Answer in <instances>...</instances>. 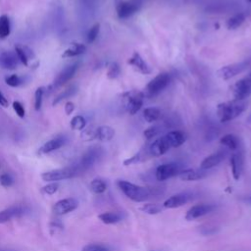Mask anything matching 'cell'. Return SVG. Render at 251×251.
Here are the masks:
<instances>
[{
	"mask_svg": "<svg viewBox=\"0 0 251 251\" xmlns=\"http://www.w3.org/2000/svg\"><path fill=\"white\" fill-rule=\"evenodd\" d=\"M247 108L244 101L229 100L219 103L217 106V117L221 123H226L239 117Z\"/></svg>",
	"mask_w": 251,
	"mask_h": 251,
	"instance_id": "cell-1",
	"label": "cell"
},
{
	"mask_svg": "<svg viewBox=\"0 0 251 251\" xmlns=\"http://www.w3.org/2000/svg\"><path fill=\"white\" fill-rule=\"evenodd\" d=\"M117 184L123 193L134 202L146 201L152 194L151 190L147 187H143L126 180L120 179L117 181Z\"/></svg>",
	"mask_w": 251,
	"mask_h": 251,
	"instance_id": "cell-2",
	"label": "cell"
},
{
	"mask_svg": "<svg viewBox=\"0 0 251 251\" xmlns=\"http://www.w3.org/2000/svg\"><path fill=\"white\" fill-rule=\"evenodd\" d=\"M144 98V93L136 89L126 91L121 95V100L124 108L130 115L136 114L141 109Z\"/></svg>",
	"mask_w": 251,
	"mask_h": 251,
	"instance_id": "cell-3",
	"label": "cell"
},
{
	"mask_svg": "<svg viewBox=\"0 0 251 251\" xmlns=\"http://www.w3.org/2000/svg\"><path fill=\"white\" fill-rule=\"evenodd\" d=\"M101 149L99 147H92L89 148L81 157V159L79 160V162L75 165H74L75 167V170L77 172V175L82 174L83 172L87 171L88 169H90L100 158L101 156Z\"/></svg>",
	"mask_w": 251,
	"mask_h": 251,
	"instance_id": "cell-4",
	"label": "cell"
},
{
	"mask_svg": "<svg viewBox=\"0 0 251 251\" xmlns=\"http://www.w3.org/2000/svg\"><path fill=\"white\" fill-rule=\"evenodd\" d=\"M170 82V75L168 73H160L151 79L145 87V96H155L164 90Z\"/></svg>",
	"mask_w": 251,
	"mask_h": 251,
	"instance_id": "cell-5",
	"label": "cell"
},
{
	"mask_svg": "<svg viewBox=\"0 0 251 251\" xmlns=\"http://www.w3.org/2000/svg\"><path fill=\"white\" fill-rule=\"evenodd\" d=\"M249 66L248 61H242V62H237V63H232L228 64L226 66L221 67L220 69L217 70L216 75L218 77L227 80L230 79L231 77L243 73Z\"/></svg>",
	"mask_w": 251,
	"mask_h": 251,
	"instance_id": "cell-6",
	"label": "cell"
},
{
	"mask_svg": "<svg viewBox=\"0 0 251 251\" xmlns=\"http://www.w3.org/2000/svg\"><path fill=\"white\" fill-rule=\"evenodd\" d=\"M75 176H78V175L75 166L73 165L71 167H67L64 169H57V170L45 172L41 175V178L48 182H57L59 180L71 178Z\"/></svg>",
	"mask_w": 251,
	"mask_h": 251,
	"instance_id": "cell-7",
	"label": "cell"
},
{
	"mask_svg": "<svg viewBox=\"0 0 251 251\" xmlns=\"http://www.w3.org/2000/svg\"><path fill=\"white\" fill-rule=\"evenodd\" d=\"M230 92L234 100L244 101L251 94V81L246 76L235 81L230 86Z\"/></svg>",
	"mask_w": 251,
	"mask_h": 251,
	"instance_id": "cell-8",
	"label": "cell"
},
{
	"mask_svg": "<svg viewBox=\"0 0 251 251\" xmlns=\"http://www.w3.org/2000/svg\"><path fill=\"white\" fill-rule=\"evenodd\" d=\"M114 6L117 16L121 20H125L131 17L139 9L138 4L130 2L128 0H114Z\"/></svg>",
	"mask_w": 251,
	"mask_h": 251,
	"instance_id": "cell-9",
	"label": "cell"
},
{
	"mask_svg": "<svg viewBox=\"0 0 251 251\" xmlns=\"http://www.w3.org/2000/svg\"><path fill=\"white\" fill-rule=\"evenodd\" d=\"M181 168L176 163H167L162 164L159 167H157L155 172V176L157 180L164 181L166 179H169L175 176H178L180 173Z\"/></svg>",
	"mask_w": 251,
	"mask_h": 251,
	"instance_id": "cell-10",
	"label": "cell"
},
{
	"mask_svg": "<svg viewBox=\"0 0 251 251\" xmlns=\"http://www.w3.org/2000/svg\"><path fill=\"white\" fill-rule=\"evenodd\" d=\"M77 69H78V65L76 63L65 67L58 74V75L56 76V78H55L53 84L50 86V88L54 89V88H58V87L63 86L64 84H66L70 79H72L74 77Z\"/></svg>",
	"mask_w": 251,
	"mask_h": 251,
	"instance_id": "cell-11",
	"label": "cell"
},
{
	"mask_svg": "<svg viewBox=\"0 0 251 251\" xmlns=\"http://www.w3.org/2000/svg\"><path fill=\"white\" fill-rule=\"evenodd\" d=\"M127 64L129 66H131V68L135 72L142 74V75H149L152 72L150 66L145 62V60L142 58V56L137 51H134L132 53V55L128 58Z\"/></svg>",
	"mask_w": 251,
	"mask_h": 251,
	"instance_id": "cell-12",
	"label": "cell"
},
{
	"mask_svg": "<svg viewBox=\"0 0 251 251\" xmlns=\"http://www.w3.org/2000/svg\"><path fill=\"white\" fill-rule=\"evenodd\" d=\"M170 149L171 145L165 135L157 138L148 146V152L151 157L162 156L165 153H167Z\"/></svg>",
	"mask_w": 251,
	"mask_h": 251,
	"instance_id": "cell-13",
	"label": "cell"
},
{
	"mask_svg": "<svg viewBox=\"0 0 251 251\" xmlns=\"http://www.w3.org/2000/svg\"><path fill=\"white\" fill-rule=\"evenodd\" d=\"M216 209V206L213 204H197L192 206L185 215V219L188 221H192L203 217L207 214L212 213Z\"/></svg>",
	"mask_w": 251,
	"mask_h": 251,
	"instance_id": "cell-14",
	"label": "cell"
},
{
	"mask_svg": "<svg viewBox=\"0 0 251 251\" xmlns=\"http://www.w3.org/2000/svg\"><path fill=\"white\" fill-rule=\"evenodd\" d=\"M77 206H78V201L75 198H65V199L59 200L55 204L53 211L56 215H65L75 210Z\"/></svg>",
	"mask_w": 251,
	"mask_h": 251,
	"instance_id": "cell-15",
	"label": "cell"
},
{
	"mask_svg": "<svg viewBox=\"0 0 251 251\" xmlns=\"http://www.w3.org/2000/svg\"><path fill=\"white\" fill-rule=\"evenodd\" d=\"M26 212L25 207L22 205H14L0 211V224H5L15 218L23 216Z\"/></svg>",
	"mask_w": 251,
	"mask_h": 251,
	"instance_id": "cell-16",
	"label": "cell"
},
{
	"mask_svg": "<svg viewBox=\"0 0 251 251\" xmlns=\"http://www.w3.org/2000/svg\"><path fill=\"white\" fill-rule=\"evenodd\" d=\"M20 60L15 51H3L0 53V67L5 70H15L18 68Z\"/></svg>",
	"mask_w": 251,
	"mask_h": 251,
	"instance_id": "cell-17",
	"label": "cell"
},
{
	"mask_svg": "<svg viewBox=\"0 0 251 251\" xmlns=\"http://www.w3.org/2000/svg\"><path fill=\"white\" fill-rule=\"evenodd\" d=\"M190 198H191L190 193H187V192L178 193V194L173 195L170 198H168L163 203V206H164V208H168V209L178 208V207L186 204L190 200Z\"/></svg>",
	"mask_w": 251,
	"mask_h": 251,
	"instance_id": "cell-18",
	"label": "cell"
},
{
	"mask_svg": "<svg viewBox=\"0 0 251 251\" xmlns=\"http://www.w3.org/2000/svg\"><path fill=\"white\" fill-rule=\"evenodd\" d=\"M230 168H231L233 178L235 180L239 179L243 170V155L240 151L234 152L230 156Z\"/></svg>",
	"mask_w": 251,
	"mask_h": 251,
	"instance_id": "cell-19",
	"label": "cell"
},
{
	"mask_svg": "<svg viewBox=\"0 0 251 251\" xmlns=\"http://www.w3.org/2000/svg\"><path fill=\"white\" fill-rule=\"evenodd\" d=\"M226 157V152L224 151H218L215 152L206 158H204L200 164V169L202 170H209L216 166H218Z\"/></svg>",
	"mask_w": 251,
	"mask_h": 251,
	"instance_id": "cell-20",
	"label": "cell"
},
{
	"mask_svg": "<svg viewBox=\"0 0 251 251\" xmlns=\"http://www.w3.org/2000/svg\"><path fill=\"white\" fill-rule=\"evenodd\" d=\"M207 176V173L205 170L202 169H186V170H181L180 173L178 174V177L182 180L186 181H192V180H198L202 179Z\"/></svg>",
	"mask_w": 251,
	"mask_h": 251,
	"instance_id": "cell-21",
	"label": "cell"
},
{
	"mask_svg": "<svg viewBox=\"0 0 251 251\" xmlns=\"http://www.w3.org/2000/svg\"><path fill=\"white\" fill-rule=\"evenodd\" d=\"M15 52H16L20 62L25 66H28L29 60H33L35 58L33 51L25 45L17 44L15 46Z\"/></svg>",
	"mask_w": 251,
	"mask_h": 251,
	"instance_id": "cell-22",
	"label": "cell"
},
{
	"mask_svg": "<svg viewBox=\"0 0 251 251\" xmlns=\"http://www.w3.org/2000/svg\"><path fill=\"white\" fill-rule=\"evenodd\" d=\"M66 142V138L64 136H57L47 142H45L38 150L39 154H47L52 151H55L61 148Z\"/></svg>",
	"mask_w": 251,
	"mask_h": 251,
	"instance_id": "cell-23",
	"label": "cell"
},
{
	"mask_svg": "<svg viewBox=\"0 0 251 251\" xmlns=\"http://www.w3.org/2000/svg\"><path fill=\"white\" fill-rule=\"evenodd\" d=\"M248 13L246 12H240L237 14H234L230 18H228L226 22V27L228 30H234L237 29L239 26L242 25V24L247 20Z\"/></svg>",
	"mask_w": 251,
	"mask_h": 251,
	"instance_id": "cell-24",
	"label": "cell"
},
{
	"mask_svg": "<svg viewBox=\"0 0 251 251\" xmlns=\"http://www.w3.org/2000/svg\"><path fill=\"white\" fill-rule=\"evenodd\" d=\"M125 217H126V215L124 214V212L111 211V212H105V213L100 214L98 216V219L106 225H113V224H117V223L123 221Z\"/></svg>",
	"mask_w": 251,
	"mask_h": 251,
	"instance_id": "cell-25",
	"label": "cell"
},
{
	"mask_svg": "<svg viewBox=\"0 0 251 251\" xmlns=\"http://www.w3.org/2000/svg\"><path fill=\"white\" fill-rule=\"evenodd\" d=\"M165 136L167 137V139H168V141H169V143L171 145V148L179 147L186 140L185 133L180 131V130L170 131L167 134H165Z\"/></svg>",
	"mask_w": 251,
	"mask_h": 251,
	"instance_id": "cell-26",
	"label": "cell"
},
{
	"mask_svg": "<svg viewBox=\"0 0 251 251\" xmlns=\"http://www.w3.org/2000/svg\"><path fill=\"white\" fill-rule=\"evenodd\" d=\"M115 135V129L110 126H100L96 128V139L100 141H110Z\"/></svg>",
	"mask_w": 251,
	"mask_h": 251,
	"instance_id": "cell-27",
	"label": "cell"
},
{
	"mask_svg": "<svg viewBox=\"0 0 251 251\" xmlns=\"http://www.w3.org/2000/svg\"><path fill=\"white\" fill-rule=\"evenodd\" d=\"M86 51V46L82 43H73L69 48H67L63 54V58H71V57H75L78 55L83 54Z\"/></svg>",
	"mask_w": 251,
	"mask_h": 251,
	"instance_id": "cell-28",
	"label": "cell"
},
{
	"mask_svg": "<svg viewBox=\"0 0 251 251\" xmlns=\"http://www.w3.org/2000/svg\"><path fill=\"white\" fill-rule=\"evenodd\" d=\"M150 156L149 152H148V147L147 148H143L141 150H139L137 153H135L133 156H131L130 158L126 159L124 161V165L125 166H129V165H133V164H137L140 162H143L144 160L148 159Z\"/></svg>",
	"mask_w": 251,
	"mask_h": 251,
	"instance_id": "cell-29",
	"label": "cell"
},
{
	"mask_svg": "<svg viewBox=\"0 0 251 251\" xmlns=\"http://www.w3.org/2000/svg\"><path fill=\"white\" fill-rule=\"evenodd\" d=\"M220 143L230 150H237L239 147V139L236 135L227 133L221 137Z\"/></svg>",
	"mask_w": 251,
	"mask_h": 251,
	"instance_id": "cell-30",
	"label": "cell"
},
{
	"mask_svg": "<svg viewBox=\"0 0 251 251\" xmlns=\"http://www.w3.org/2000/svg\"><path fill=\"white\" fill-rule=\"evenodd\" d=\"M77 90H78V88H77V86H76L75 84L70 85L69 87H67L65 90H63L61 93H59V94L55 97V99H54L53 102H52L53 106L59 104L61 101L65 100V99H67V98H70V97L74 96V95L77 92Z\"/></svg>",
	"mask_w": 251,
	"mask_h": 251,
	"instance_id": "cell-31",
	"label": "cell"
},
{
	"mask_svg": "<svg viewBox=\"0 0 251 251\" xmlns=\"http://www.w3.org/2000/svg\"><path fill=\"white\" fill-rule=\"evenodd\" d=\"M161 117V110L156 107H148L143 110V118L148 123L156 122Z\"/></svg>",
	"mask_w": 251,
	"mask_h": 251,
	"instance_id": "cell-32",
	"label": "cell"
},
{
	"mask_svg": "<svg viewBox=\"0 0 251 251\" xmlns=\"http://www.w3.org/2000/svg\"><path fill=\"white\" fill-rule=\"evenodd\" d=\"M90 189L95 194H101L107 189V182L102 178H94L90 182Z\"/></svg>",
	"mask_w": 251,
	"mask_h": 251,
	"instance_id": "cell-33",
	"label": "cell"
},
{
	"mask_svg": "<svg viewBox=\"0 0 251 251\" xmlns=\"http://www.w3.org/2000/svg\"><path fill=\"white\" fill-rule=\"evenodd\" d=\"M140 210L143 213H146L149 215H156L161 213L164 210V206L157 203H146V204H143L142 207H140Z\"/></svg>",
	"mask_w": 251,
	"mask_h": 251,
	"instance_id": "cell-34",
	"label": "cell"
},
{
	"mask_svg": "<svg viewBox=\"0 0 251 251\" xmlns=\"http://www.w3.org/2000/svg\"><path fill=\"white\" fill-rule=\"evenodd\" d=\"M10 21L7 15L0 16V38H6L10 34Z\"/></svg>",
	"mask_w": 251,
	"mask_h": 251,
	"instance_id": "cell-35",
	"label": "cell"
},
{
	"mask_svg": "<svg viewBox=\"0 0 251 251\" xmlns=\"http://www.w3.org/2000/svg\"><path fill=\"white\" fill-rule=\"evenodd\" d=\"M70 126L74 130H82L86 126V120L81 115H76L71 120Z\"/></svg>",
	"mask_w": 251,
	"mask_h": 251,
	"instance_id": "cell-36",
	"label": "cell"
},
{
	"mask_svg": "<svg viewBox=\"0 0 251 251\" xmlns=\"http://www.w3.org/2000/svg\"><path fill=\"white\" fill-rule=\"evenodd\" d=\"M113 248L105 243H89L82 247L81 251H112Z\"/></svg>",
	"mask_w": 251,
	"mask_h": 251,
	"instance_id": "cell-37",
	"label": "cell"
},
{
	"mask_svg": "<svg viewBox=\"0 0 251 251\" xmlns=\"http://www.w3.org/2000/svg\"><path fill=\"white\" fill-rule=\"evenodd\" d=\"M121 75V68L118 63L112 62L109 64L107 69V77L109 79H115Z\"/></svg>",
	"mask_w": 251,
	"mask_h": 251,
	"instance_id": "cell-38",
	"label": "cell"
},
{
	"mask_svg": "<svg viewBox=\"0 0 251 251\" xmlns=\"http://www.w3.org/2000/svg\"><path fill=\"white\" fill-rule=\"evenodd\" d=\"M99 30H100V24L99 23L94 24L89 28V30H88V32L86 34V41H87V43H93L95 41V39L98 36Z\"/></svg>",
	"mask_w": 251,
	"mask_h": 251,
	"instance_id": "cell-39",
	"label": "cell"
},
{
	"mask_svg": "<svg viewBox=\"0 0 251 251\" xmlns=\"http://www.w3.org/2000/svg\"><path fill=\"white\" fill-rule=\"evenodd\" d=\"M43 94H44V88L43 87H38L35 90V93H34V109L36 111H39L40 108H41Z\"/></svg>",
	"mask_w": 251,
	"mask_h": 251,
	"instance_id": "cell-40",
	"label": "cell"
},
{
	"mask_svg": "<svg viewBox=\"0 0 251 251\" xmlns=\"http://www.w3.org/2000/svg\"><path fill=\"white\" fill-rule=\"evenodd\" d=\"M80 137L84 141H90V140L96 139V128L88 127L86 129H82Z\"/></svg>",
	"mask_w": 251,
	"mask_h": 251,
	"instance_id": "cell-41",
	"label": "cell"
},
{
	"mask_svg": "<svg viewBox=\"0 0 251 251\" xmlns=\"http://www.w3.org/2000/svg\"><path fill=\"white\" fill-rule=\"evenodd\" d=\"M15 180L14 177L8 174V173H4L2 175H0V184L4 187H10L14 184Z\"/></svg>",
	"mask_w": 251,
	"mask_h": 251,
	"instance_id": "cell-42",
	"label": "cell"
},
{
	"mask_svg": "<svg viewBox=\"0 0 251 251\" xmlns=\"http://www.w3.org/2000/svg\"><path fill=\"white\" fill-rule=\"evenodd\" d=\"M5 82L12 87H17L23 83L22 78L17 75H11L5 78Z\"/></svg>",
	"mask_w": 251,
	"mask_h": 251,
	"instance_id": "cell-43",
	"label": "cell"
},
{
	"mask_svg": "<svg viewBox=\"0 0 251 251\" xmlns=\"http://www.w3.org/2000/svg\"><path fill=\"white\" fill-rule=\"evenodd\" d=\"M159 132L158 126H151L149 127H147L144 131H143V135L146 139H152L153 137H155Z\"/></svg>",
	"mask_w": 251,
	"mask_h": 251,
	"instance_id": "cell-44",
	"label": "cell"
},
{
	"mask_svg": "<svg viewBox=\"0 0 251 251\" xmlns=\"http://www.w3.org/2000/svg\"><path fill=\"white\" fill-rule=\"evenodd\" d=\"M59 188V184L58 182H50L49 184L43 186L42 188V191L45 193V194H48V195H52L54 194Z\"/></svg>",
	"mask_w": 251,
	"mask_h": 251,
	"instance_id": "cell-45",
	"label": "cell"
},
{
	"mask_svg": "<svg viewBox=\"0 0 251 251\" xmlns=\"http://www.w3.org/2000/svg\"><path fill=\"white\" fill-rule=\"evenodd\" d=\"M13 109L16 112V114L20 117V118H24L25 117V108L23 106V104L19 101H14L13 102Z\"/></svg>",
	"mask_w": 251,
	"mask_h": 251,
	"instance_id": "cell-46",
	"label": "cell"
},
{
	"mask_svg": "<svg viewBox=\"0 0 251 251\" xmlns=\"http://www.w3.org/2000/svg\"><path fill=\"white\" fill-rule=\"evenodd\" d=\"M75 110V104L72 101H68L65 104V112L67 115H71Z\"/></svg>",
	"mask_w": 251,
	"mask_h": 251,
	"instance_id": "cell-47",
	"label": "cell"
},
{
	"mask_svg": "<svg viewBox=\"0 0 251 251\" xmlns=\"http://www.w3.org/2000/svg\"><path fill=\"white\" fill-rule=\"evenodd\" d=\"M0 105L3 107H8V105H9L7 98L1 92H0Z\"/></svg>",
	"mask_w": 251,
	"mask_h": 251,
	"instance_id": "cell-48",
	"label": "cell"
},
{
	"mask_svg": "<svg viewBox=\"0 0 251 251\" xmlns=\"http://www.w3.org/2000/svg\"><path fill=\"white\" fill-rule=\"evenodd\" d=\"M246 77H247V78H248V79L251 81V73H250V74H249V75H248Z\"/></svg>",
	"mask_w": 251,
	"mask_h": 251,
	"instance_id": "cell-49",
	"label": "cell"
},
{
	"mask_svg": "<svg viewBox=\"0 0 251 251\" xmlns=\"http://www.w3.org/2000/svg\"><path fill=\"white\" fill-rule=\"evenodd\" d=\"M246 2H248V3H250L251 4V0H245Z\"/></svg>",
	"mask_w": 251,
	"mask_h": 251,
	"instance_id": "cell-50",
	"label": "cell"
},
{
	"mask_svg": "<svg viewBox=\"0 0 251 251\" xmlns=\"http://www.w3.org/2000/svg\"><path fill=\"white\" fill-rule=\"evenodd\" d=\"M0 251H10V250H0Z\"/></svg>",
	"mask_w": 251,
	"mask_h": 251,
	"instance_id": "cell-51",
	"label": "cell"
}]
</instances>
